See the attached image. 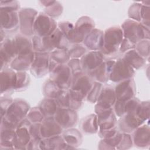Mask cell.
<instances>
[{"label": "cell", "mask_w": 150, "mask_h": 150, "mask_svg": "<svg viewBox=\"0 0 150 150\" xmlns=\"http://www.w3.org/2000/svg\"><path fill=\"white\" fill-rule=\"evenodd\" d=\"M48 55L46 53H38L34 62L32 63V69L36 73V74H39L40 72L45 71L48 65Z\"/></svg>", "instance_id": "obj_9"}, {"label": "cell", "mask_w": 150, "mask_h": 150, "mask_svg": "<svg viewBox=\"0 0 150 150\" xmlns=\"http://www.w3.org/2000/svg\"><path fill=\"white\" fill-rule=\"evenodd\" d=\"M54 82L60 87L65 88L70 86V71L67 66H59L54 71Z\"/></svg>", "instance_id": "obj_4"}, {"label": "cell", "mask_w": 150, "mask_h": 150, "mask_svg": "<svg viewBox=\"0 0 150 150\" xmlns=\"http://www.w3.org/2000/svg\"><path fill=\"white\" fill-rule=\"evenodd\" d=\"M114 66L110 75L112 80L117 81L132 76V69L125 60H119Z\"/></svg>", "instance_id": "obj_2"}, {"label": "cell", "mask_w": 150, "mask_h": 150, "mask_svg": "<svg viewBox=\"0 0 150 150\" xmlns=\"http://www.w3.org/2000/svg\"><path fill=\"white\" fill-rule=\"evenodd\" d=\"M49 100H46V102L42 103V106H45V107H47V109L43 111V114H53L54 113V111H56V104L54 102L53 100H50V104H49Z\"/></svg>", "instance_id": "obj_13"}, {"label": "cell", "mask_w": 150, "mask_h": 150, "mask_svg": "<svg viewBox=\"0 0 150 150\" xmlns=\"http://www.w3.org/2000/svg\"><path fill=\"white\" fill-rule=\"evenodd\" d=\"M83 67L88 69H94L99 66L102 61V55L97 52H93L84 57Z\"/></svg>", "instance_id": "obj_10"}, {"label": "cell", "mask_w": 150, "mask_h": 150, "mask_svg": "<svg viewBox=\"0 0 150 150\" xmlns=\"http://www.w3.org/2000/svg\"><path fill=\"white\" fill-rule=\"evenodd\" d=\"M149 142V131L143 130L142 128H140L139 130L135 132V142L139 146H145L146 142Z\"/></svg>", "instance_id": "obj_12"}, {"label": "cell", "mask_w": 150, "mask_h": 150, "mask_svg": "<svg viewBox=\"0 0 150 150\" xmlns=\"http://www.w3.org/2000/svg\"><path fill=\"white\" fill-rule=\"evenodd\" d=\"M86 45L93 49L101 48L104 46V36L100 30H93L86 39Z\"/></svg>", "instance_id": "obj_8"}, {"label": "cell", "mask_w": 150, "mask_h": 150, "mask_svg": "<svg viewBox=\"0 0 150 150\" xmlns=\"http://www.w3.org/2000/svg\"><path fill=\"white\" fill-rule=\"evenodd\" d=\"M132 22H133L131 21L129 23H125L124 25L125 26L124 29L125 30V36L126 38H129L132 40V43H134L141 37H143V33L140 25H137V23H134V28H132Z\"/></svg>", "instance_id": "obj_6"}, {"label": "cell", "mask_w": 150, "mask_h": 150, "mask_svg": "<svg viewBox=\"0 0 150 150\" xmlns=\"http://www.w3.org/2000/svg\"><path fill=\"white\" fill-rule=\"evenodd\" d=\"M11 7L5 8L4 10L1 9L2 26L5 29H12L18 23V16L16 13L13 11Z\"/></svg>", "instance_id": "obj_5"}, {"label": "cell", "mask_w": 150, "mask_h": 150, "mask_svg": "<svg viewBox=\"0 0 150 150\" xmlns=\"http://www.w3.org/2000/svg\"><path fill=\"white\" fill-rule=\"evenodd\" d=\"M56 115V120L64 127L71 126L76 121V116L74 112L71 110L62 109Z\"/></svg>", "instance_id": "obj_7"}, {"label": "cell", "mask_w": 150, "mask_h": 150, "mask_svg": "<svg viewBox=\"0 0 150 150\" xmlns=\"http://www.w3.org/2000/svg\"><path fill=\"white\" fill-rule=\"evenodd\" d=\"M1 74V90H6L16 85L17 79L15 73L11 71H4Z\"/></svg>", "instance_id": "obj_11"}, {"label": "cell", "mask_w": 150, "mask_h": 150, "mask_svg": "<svg viewBox=\"0 0 150 150\" xmlns=\"http://www.w3.org/2000/svg\"><path fill=\"white\" fill-rule=\"evenodd\" d=\"M55 24L54 21L45 15H40L36 19L34 29L40 36L49 35L53 33Z\"/></svg>", "instance_id": "obj_3"}, {"label": "cell", "mask_w": 150, "mask_h": 150, "mask_svg": "<svg viewBox=\"0 0 150 150\" xmlns=\"http://www.w3.org/2000/svg\"><path fill=\"white\" fill-rule=\"evenodd\" d=\"M122 32L119 28H111L107 30L104 38L105 50L107 52H114L122 41Z\"/></svg>", "instance_id": "obj_1"}]
</instances>
